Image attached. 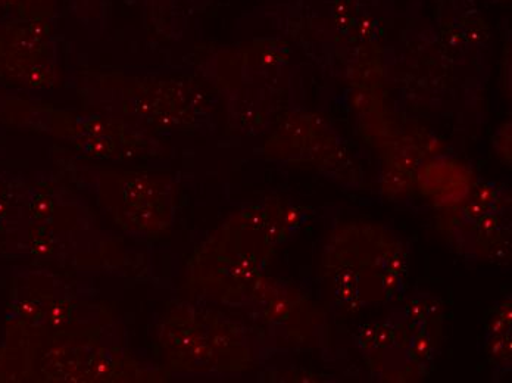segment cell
I'll use <instances>...</instances> for the list:
<instances>
[{"label": "cell", "mask_w": 512, "mask_h": 383, "mask_svg": "<svg viewBox=\"0 0 512 383\" xmlns=\"http://www.w3.org/2000/svg\"><path fill=\"white\" fill-rule=\"evenodd\" d=\"M59 45L55 24L0 21V79L46 89L59 82Z\"/></svg>", "instance_id": "3957f363"}, {"label": "cell", "mask_w": 512, "mask_h": 383, "mask_svg": "<svg viewBox=\"0 0 512 383\" xmlns=\"http://www.w3.org/2000/svg\"><path fill=\"white\" fill-rule=\"evenodd\" d=\"M140 11L145 17V24L156 30L173 24L174 6L179 0H137Z\"/></svg>", "instance_id": "8992f818"}, {"label": "cell", "mask_w": 512, "mask_h": 383, "mask_svg": "<svg viewBox=\"0 0 512 383\" xmlns=\"http://www.w3.org/2000/svg\"><path fill=\"white\" fill-rule=\"evenodd\" d=\"M0 120L65 140L95 160H134L158 155L154 133L103 112L61 110L0 92Z\"/></svg>", "instance_id": "6da1fadb"}, {"label": "cell", "mask_w": 512, "mask_h": 383, "mask_svg": "<svg viewBox=\"0 0 512 383\" xmlns=\"http://www.w3.org/2000/svg\"><path fill=\"white\" fill-rule=\"evenodd\" d=\"M71 14L90 34L101 36L109 23V0H68Z\"/></svg>", "instance_id": "5b68a950"}, {"label": "cell", "mask_w": 512, "mask_h": 383, "mask_svg": "<svg viewBox=\"0 0 512 383\" xmlns=\"http://www.w3.org/2000/svg\"><path fill=\"white\" fill-rule=\"evenodd\" d=\"M56 0H0V21H46L55 24Z\"/></svg>", "instance_id": "277c9868"}, {"label": "cell", "mask_w": 512, "mask_h": 383, "mask_svg": "<svg viewBox=\"0 0 512 383\" xmlns=\"http://www.w3.org/2000/svg\"><path fill=\"white\" fill-rule=\"evenodd\" d=\"M84 108L121 118L148 132L184 129L196 118V96L180 80L121 71H90L77 77Z\"/></svg>", "instance_id": "7a4b0ae2"}]
</instances>
